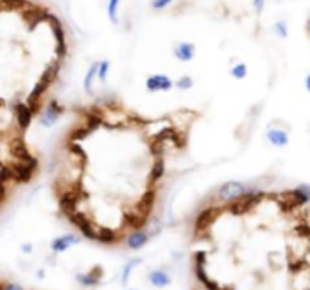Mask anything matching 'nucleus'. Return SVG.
<instances>
[{"label": "nucleus", "mask_w": 310, "mask_h": 290, "mask_svg": "<svg viewBox=\"0 0 310 290\" xmlns=\"http://www.w3.org/2000/svg\"><path fill=\"white\" fill-rule=\"evenodd\" d=\"M177 85H179L180 88L186 89V88H189V86L192 85V80H191L189 77H183L182 80H179V82H177Z\"/></svg>", "instance_id": "15"}, {"label": "nucleus", "mask_w": 310, "mask_h": 290, "mask_svg": "<svg viewBox=\"0 0 310 290\" xmlns=\"http://www.w3.org/2000/svg\"><path fill=\"white\" fill-rule=\"evenodd\" d=\"M74 240V237L73 236H64V237H59L56 242H55V249H58V251H62V249H65V248H68L70 245H71V242Z\"/></svg>", "instance_id": "8"}, {"label": "nucleus", "mask_w": 310, "mask_h": 290, "mask_svg": "<svg viewBox=\"0 0 310 290\" xmlns=\"http://www.w3.org/2000/svg\"><path fill=\"white\" fill-rule=\"evenodd\" d=\"M147 239H148V234H147L144 230L133 231V233H130V236H129V246H132V248H139V246H142V245L147 242Z\"/></svg>", "instance_id": "6"}, {"label": "nucleus", "mask_w": 310, "mask_h": 290, "mask_svg": "<svg viewBox=\"0 0 310 290\" xmlns=\"http://www.w3.org/2000/svg\"><path fill=\"white\" fill-rule=\"evenodd\" d=\"M274 31L275 34L280 37V38H286L287 34H289V29H287V25L284 22H277L275 26H274Z\"/></svg>", "instance_id": "11"}, {"label": "nucleus", "mask_w": 310, "mask_h": 290, "mask_svg": "<svg viewBox=\"0 0 310 290\" xmlns=\"http://www.w3.org/2000/svg\"><path fill=\"white\" fill-rule=\"evenodd\" d=\"M247 192V187L239 183V181H228L224 183L218 190H216V198L219 203H230L241 198Z\"/></svg>", "instance_id": "1"}, {"label": "nucleus", "mask_w": 310, "mask_h": 290, "mask_svg": "<svg viewBox=\"0 0 310 290\" xmlns=\"http://www.w3.org/2000/svg\"><path fill=\"white\" fill-rule=\"evenodd\" d=\"M31 2H38V0H31Z\"/></svg>", "instance_id": "17"}, {"label": "nucleus", "mask_w": 310, "mask_h": 290, "mask_svg": "<svg viewBox=\"0 0 310 290\" xmlns=\"http://www.w3.org/2000/svg\"><path fill=\"white\" fill-rule=\"evenodd\" d=\"M108 71H109V62H106V61L99 62V65H97V77L100 79V82H105V80H106Z\"/></svg>", "instance_id": "9"}, {"label": "nucleus", "mask_w": 310, "mask_h": 290, "mask_svg": "<svg viewBox=\"0 0 310 290\" xmlns=\"http://www.w3.org/2000/svg\"><path fill=\"white\" fill-rule=\"evenodd\" d=\"M305 89L310 92V74H307V76H305Z\"/></svg>", "instance_id": "16"}, {"label": "nucleus", "mask_w": 310, "mask_h": 290, "mask_svg": "<svg viewBox=\"0 0 310 290\" xmlns=\"http://www.w3.org/2000/svg\"><path fill=\"white\" fill-rule=\"evenodd\" d=\"M121 0H108V5H106V11H108V17L109 20L117 25L118 23V8H120Z\"/></svg>", "instance_id": "7"}, {"label": "nucleus", "mask_w": 310, "mask_h": 290, "mask_svg": "<svg viewBox=\"0 0 310 290\" xmlns=\"http://www.w3.org/2000/svg\"><path fill=\"white\" fill-rule=\"evenodd\" d=\"M174 55L179 61H191L195 56V46L191 43H179L174 49Z\"/></svg>", "instance_id": "3"}, {"label": "nucleus", "mask_w": 310, "mask_h": 290, "mask_svg": "<svg viewBox=\"0 0 310 290\" xmlns=\"http://www.w3.org/2000/svg\"><path fill=\"white\" fill-rule=\"evenodd\" d=\"M61 112H62V109L56 105V102H50V103L46 106V111H44V123H46L47 126L56 123L58 118H59V115H61Z\"/></svg>", "instance_id": "5"}, {"label": "nucleus", "mask_w": 310, "mask_h": 290, "mask_svg": "<svg viewBox=\"0 0 310 290\" xmlns=\"http://www.w3.org/2000/svg\"><path fill=\"white\" fill-rule=\"evenodd\" d=\"M151 281H153L154 284H158V285H164L165 282H168V276H167L164 272L156 270V272L151 273Z\"/></svg>", "instance_id": "10"}, {"label": "nucleus", "mask_w": 310, "mask_h": 290, "mask_svg": "<svg viewBox=\"0 0 310 290\" xmlns=\"http://www.w3.org/2000/svg\"><path fill=\"white\" fill-rule=\"evenodd\" d=\"M253 8L256 13H262L265 10V0H253Z\"/></svg>", "instance_id": "14"}, {"label": "nucleus", "mask_w": 310, "mask_h": 290, "mask_svg": "<svg viewBox=\"0 0 310 290\" xmlns=\"http://www.w3.org/2000/svg\"><path fill=\"white\" fill-rule=\"evenodd\" d=\"M173 86V82L170 77H167L165 74H156L151 76L147 80V88L150 91H168Z\"/></svg>", "instance_id": "2"}, {"label": "nucleus", "mask_w": 310, "mask_h": 290, "mask_svg": "<svg viewBox=\"0 0 310 290\" xmlns=\"http://www.w3.org/2000/svg\"><path fill=\"white\" fill-rule=\"evenodd\" d=\"M266 138H268V141H269L272 145H275V147H284V145L289 144V136H287V133L283 132V130H278V129L269 130L268 135H266Z\"/></svg>", "instance_id": "4"}, {"label": "nucleus", "mask_w": 310, "mask_h": 290, "mask_svg": "<svg viewBox=\"0 0 310 290\" xmlns=\"http://www.w3.org/2000/svg\"><path fill=\"white\" fill-rule=\"evenodd\" d=\"M231 73H233V76H235L236 79H242V77L247 76V67H245L244 64H238Z\"/></svg>", "instance_id": "13"}, {"label": "nucleus", "mask_w": 310, "mask_h": 290, "mask_svg": "<svg viewBox=\"0 0 310 290\" xmlns=\"http://www.w3.org/2000/svg\"><path fill=\"white\" fill-rule=\"evenodd\" d=\"M171 2L173 0H151V7H153V10L161 11V10L167 8Z\"/></svg>", "instance_id": "12"}]
</instances>
